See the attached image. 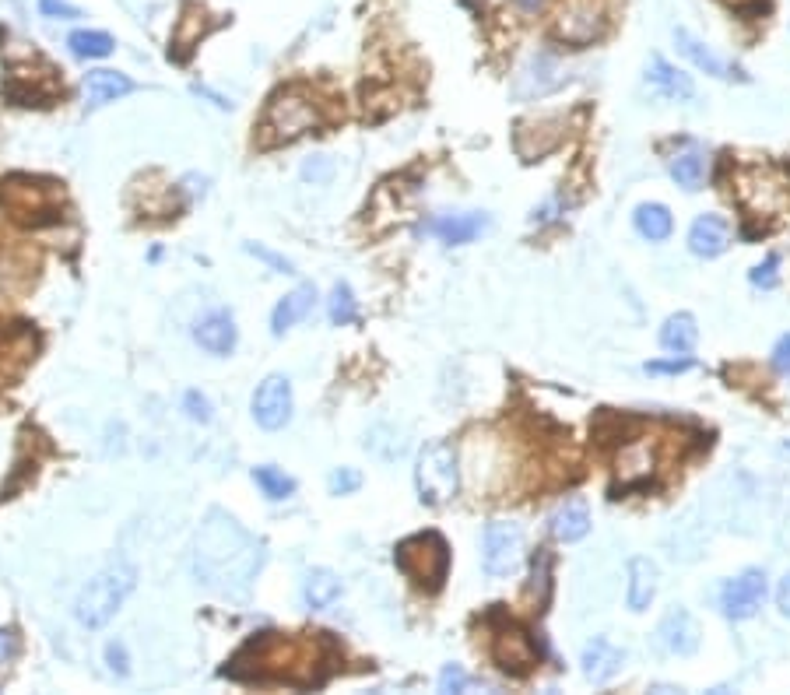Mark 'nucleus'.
Returning a JSON list of instances; mask_svg holds the SVG:
<instances>
[{
	"label": "nucleus",
	"mask_w": 790,
	"mask_h": 695,
	"mask_svg": "<svg viewBox=\"0 0 790 695\" xmlns=\"http://www.w3.org/2000/svg\"><path fill=\"white\" fill-rule=\"evenodd\" d=\"M632 222H636V232L643 239H650V243H664L671 236V229H675V218H671V211L664 204H640Z\"/></svg>",
	"instance_id": "obj_26"
},
{
	"label": "nucleus",
	"mask_w": 790,
	"mask_h": 695,
	"mask_svg": "<svg viewBox=\"0 0 790 695\" xmlns=\"http://www.w3.org/2000/svg\"><path fill=\"white\" fill-rule=\"evenodd\" d=\"M548 524H552L555 541H562V545H573V541L587 538V531H590V509H587V502H583V499L562 502V506L552 513V520H548Z\"/></svg>",
	"instance_id": "obj_18"
},
{
	"label": "nucleus",
	"mask_w": 790,
	"mask_h": 695,
	"mask_svg": "<svg viewBox=\"0 0 790 695\" xmlns=\"http://www.w3.org/2000/svg\"><path fill=\"white\" fill-rule=\"evenodd\" d=\"M394 562L411 583L425 590H439L450 569V548L439 534H415V538L401 541L394 552Z\"/></svg>",
	"instance_id": "obj_5"
},
{
	"label": "nucleus",
	"mask_w": 790,
	"mask_h": 695,
	"mask_svg": "<svg viewBox=\"0 0 790 695\" xmlns=\"http://www.w3.org/2000/svg\"><path fill=\"white\" fill-rule=\"evenodd\" d=\"M671 176H675V183L682 190L696 194V190L703 187V180H706V155L699 148L678 151V155L671 158Z\"/></svg>",
	"instance_id": "obj_27"
},
{
	"label": "nucleus",
	"mask_w": 790,
	"mask_h": 695,
	"mask_svg": "<svg viewBox=\"0 0 790 695\" xmlns=\"http://www.w3.org/2000/svg\"><path fill=\"white\" fill-rule=\"evenodd\" d=\"M246 253H253V257H260L267 267H274V271H278V274H295L292 260L278 257V253H271V250H267V246H260V243H246Z\"/></svg>",
	"instance_id": "obj_34"
},
{
	"label": "nucleus",
	"mask_w": 790,
	"mask_h": 695,
	"mask_svg": "<svg viewBox=\"0 0 790 695\" xmlns=\"http://www.w3.org/2000/svg\"><path fill=\"white\" fill-rule=\"evenodd\" d=\"M253 481H257L260 492H264L271 502H281V499H288V495L295 492V481L288 478L285 471L271 467V464H267V467H257V471H253Z\"/></svg>",
	"instance_id": "obj_30"
},
{
	"label": "nucleus",
	"mask_w": 790,
	"mask_h": 695,
	"mask_svg": "<svg viewBox=\"0 0 790 695\" xmlns=\"http://www.w3.org/2000/svg\"><path fill=\"white\" fill-rule=\"evenodd\" d=\"M183 408H187V415L194 418V422H211L208 397H201L197 390H187V394H183Z\"/></svg>",
	"instance_id": "obj_35"
},
{
	"label": "nucleus",
	"mask_w": 790,
	"mask_h": 695,
	"mask_svg": "<svg viewBox=\"0 0 790 695\" xmlns=\"http://www.w3.org/2000/svg\"><path fill=\"white\" fill-rule=\"evenodd\" d=\"M415 485H418V499L425 506H443L457 495L460 488V467H457V453H453L450 443L436 439V443H425L422 453H418L415 464Z\"/></svg>",
	"instance_id": "obj_4"
},
{
	"label": "nucleus",
	"mask_w": 790,
	"mask_h": 695,
	"mask_svg": "<svg viewBox=\"0 0 790 695\" xmlns=\"http://www.w3.org/2000/svg\"><path fill=\"white\" fill-rule=\"evenodd\" d=\"M302 597L313 611H324L331 608L334 601L341 597V580L331 573V569H313L302 583Z\"/></svg>",
	"instance_id": "obj_25"
},
{
	"label": "nucleus",
	"mask_w": 790,
	"mask_h": 695,
	"mask_svg": "<svg viewBox=\"0 0 790 695\" xmlns=\"http://www.w3.org/2000/svg\"><path fill=\"white\" fill-rule=\"evenodd\" d=\"M604 22H608V11H604L601 0H569L562 4L559 22H555V36L566 39V43H590V39L601 36Z\"/></svg>",
	"instance_id": "obj_9"
},
{
	"label": "nucleus",
	"mask_w": 790,
	"mask_h": 695,
	"mask_svg": "<svg viewBox=\"0 0 790 695\" xmlns=\"http://www.w3.org/2000/svg\"><path fill=\"white\" fill-rule=\"evenodd\" d=\"M313 123H316V109L299 92H278L271 99V106H267L264 123H260V144L264 148L288 144L306 134V130H313Z\"/></svg>",
	"instance_id": "obj_6"
},
{
	"label": "nucleus",
	"mask_w": 790,
	"mask_h": 695,
	"mask_svg": "<svg viewBox=\"0 0 790 695\" xmlns=\"http://www.w3.org/2000/svg\"><path fill=\"white\" fill-rule=\"evenodd\" d=\"M524 562V531L513 520H492L485 527V541H482V566L492 580H503V576H513Z\"/></svg>",
	"instance_id": "obj_7"
},
{
	"label": "nucleus",
	"mask_w": 790,
	"mask_h": 695,
	"mask_svg": "<svg viewBox=\"0 0 790 695\" xmlns=\"http://www.w3.org/2000/svg\"><path fill=\"white\" fill-rule=\"evenodd\" d=\"M137 583V573L130 566H109L106 573H99L85 590L78 594V604H74V615L85 629H102L116 611L123 608V601L130 597Z\"/></svg>",
	"instance_id": "obj_3"
},
{
	"label": "nucleus",
	"mask_w": 790,
	"mask_h": 695,
	"mask_svg": "<svg viewBox=\"0 0 790 695\" xmlns=\"http://www.w3.org/2000/svg\"><path fill=\"white\" fill-rule=\"evenodd\" d=\"M675 43H678V50H682L685 57H689L692 64L699 67V71L713 74V78H731V74H727V64H724V60L713 57V53L706 50V46L699 43V39L692 36L689 29H675Z\"/></svg>",
	"instance_id": "obj_28"
},
{
	"label": "nucleus",
	"mask_w": 790,
	"mask_h": 695,
	"mask_svg": "<svg viewBox=\"0 0 790 695\" xmlns=\"http://www.w3.org/2000/svg\"><path fill=\"white\" fill-rule=\"evenodd\" d=\"M327 313H331V323H338V327H348V323H355V316H359V309H355V295L345 281L334 285L331 299H327Z\"/></svg>",
	"instance_id": "obj_31"
},
{
	"label": "nucleus",
	"mask_w": 790,
	"mask_h": 695,
	"mask_svg": "<svg viewBox=\"0 0 790 695\" xmlns=\"http://www.w3.org/2000/svg\"><path fill=\"white\" fill-rule=\"evenodd\" d=\"M130 92H134V81L120 71H88L85 74V99L92 109L123 99V95H130Z\"/></svg>",
	"instance_id": "obj_20"
},
{
	"label": "nucleus",
	"mask_w": 790,
	"mask_h": 695,
	"mask_svg": "<svg viewBox=\"0 0 790 695\" xmlns=\"http://www.w3.org/2000/svg\"><path fill=\"white\" fill-rule=\"evenodd\" d=\"M762 601H766V573H762V569H745V573L734 576L724 587V594H720V608H724V615L734 618V622L752 618L755 611L762 608Z\"/></svg>",
	"instance_id": "obj_10"
},
{
	"label": "nucleus",
	"mask_w": 790,
	"mask_h": 695,
	"mask_svg": "<svg viewBox=\"0 0 790 695\" xmlns=\"http://www.w3.org/2000/svg\"><path fill=\"white\" fill-rule=\"evenodd\" d=\"M738 197L748 211H755V215H780L790 204V187L773 169L755 165V169L738 172Z\"/></svg>",
	"instance_id": "obj_8"
},
{
	"label": "nucleus",
	"mask_w": 790,
	"mask_h": 695,
	"mask_svg": "<svg viewBox=\"0 0 790 695\" xmlns=\"http://www.w3.org/2000/svg\"><path fill=\"white\" fill-rule=\"evenodd\" d=\"M776 604H780V611L790 618V573L780 580V587H776Z\"/></svg>",
	"instance_id": "obj_42"
},
{
	"label": "nucleus",
	"mask_w": 790,
	"mask_h": 695,
	"mask_svg": "<svg viewBox=\"0 0 790 695\" xmlns=\"http://www.w3.org/2000/svg\"><path fill=\"white\" fill-rule=\"evenodd\" d=\"M731 246V225L720 215H699L689 229V250L696 257H720Z\"/></svg>",
	"instance_id": "obj_16"
},
{
	"label": "nucleus",
	"mask_w": 790,
	"mask_h": 695,
	"mask_svg": "<svg viewBox=\"0 0 790 695\" xmlns=\"http://www.w3.org/2000/svg\"><path fill=\"white\" fill-rule=\"evenodd\" d=\"M253 418H257L260 429L278 432L292 418V387H288L285 376H267L264 383L253 394Z\"/></svg>",
	"instance_id": "obj_11"
},
{
	"label": "nucleus",
	"mask_w": 790,
	"mask_h": 695,
	"mask_svg": "<svg viewBox=\"0 0 790 695\" xmlns=\"http://www.w3.org/2000/svg\"><path fill=\"white\" fill-rule=\"evenodd\" d=\"M464 688H471V678L464 674V667L446 664L443 674H439V692H464Z\"/></svg>",
	"instance_id": "obj_33"
},
{
	"label": "nucleus",
	"mask_w": 790,
	"mask_h": 695,
	"mask_svg": "<svg viewBox=\"0 0 790 695\" xmlns=\"http://www.w3.org/2000/svg\"><path fill=\"white\" fill-rule=\"evenodd\" d=\"M492 660L503 667L506 674H527L538 664V646L520 625H503L492 639Z\"/></svg>",
	"instance_id": "obj_12"
},
{
	"label": "nucleus",
	"mask_w": 790,
	"mask_h": 695,
	"mask_svg": "<svg viewBox=\"0 0 790 695\" xmlns=\"http://www.w3.org/2000/svg\"><path fill=\"white\" fill-rule=\"evenodd\" d=\"M654 464H657V453H654V443H650V439L629 443L622 450V457H618V481H622V488L647 481L650 474H654Z\"/></svg>",
	"instance_id": "obj_19"
},
{
	"label": "nucleus",
	"mask_w": 790,
	"mask_h": 695,
	"mask_svg": "<svg viewBox=\"0 0 790 695\" xmlns=\"http://www.w3.org/2000/svg\"><path fill=\"white\" fill-rule=\"evenodd\" d=\"M625 653L618 650V646H611L608 639H590L587 646H583V674H587L590 681H597V685H604V681H611L618 674V667H622Z\"/></svg>",
	"instance_id": "obj_17"
},
{
	"label": "nucleus",
	"mask_w": 790,
	"mask_h": 695,
	"mask_svg": "<svg viewBox=\"0 0 790 695\" xmlns=\"http://www.w3.org/2000/svg\"><path fill=\"white\" fill-rule=\"evenodd\" d=\"M696 337H699L696 320H692L689 313H675V316H668L661 327V348L671 355H689L692 348H696Z\"/></svg>",
	"instance_id": "obj_24"
},
{
	"label": "nucleus",
	"mask_w": 790,
	"mask_h": 695,
	"mask_svg": "<svg viewBox=\"0 0 790 695\" xmlns=\"http://www.w3.org/2000/svg\"><path fill=\"white\" fill-rule=\"evenodd\" d=\"M489 229V218L482 211H464V215H439L432 222H425V232L450 246H464L471 239H478L482 232Z\"/></svg>",
	"instance_id": "obj_14"
},
{
	"label": "nucleus",
	"mask_w": 790,
	"mask_h": 695,
	"mask_svg": "<svg viewBox=\"0 0 790 695\" xmlns=\"http://www.w3.org/2000/svg\"><path fill=\"white\" fill-rule=\"evenodd\" d=\"M313 299H316V292H313V285H299L295 292H288L285 299L274 306V316H271V330L274 334H285L288 327H295V323L302 320V316L313 309Z\"/></svg>",
	"instance_id": "obj_23"
},
{
	"label": "nucleus",
	"mask_w": 790,
	"mask_h": 695,
	"mask_svg": "<svg viewBox=\"0 0 790 695\" xmlns=\"http://www.w3.org/2000/svg\"><path fill=\"white\" fill-rule=\"evenodd\" d=\"M39 8L53 18H78V8H71L67 0H39Z\"/></svg>",
	"instance_id": "obj_40"
},
{
	"label": "nucleus",
	"mask_w": 790,
	"mask_h": 695,
	"mask_svg": "<svg viewBox=\"0 0 790 695\" xmlns=\"http://www.w3.org/2000/svg\"><path fill=\"white\" fill-rule=\"evenodd\" d=\"M685 369H692V359H682V362H647V373H685Z\"/></svg>",
	"instance_id": "obj_41"
},
{
	"label": "nucleus",
	"mask_w": 790,
	"mask_h": 695,
	"mask_svg": "<svg viewBox=\"0 0 790 695\" xmlns=\"http://www.w3.org/2000/svg\"><path fill=\"white\" fill-rule=\"evenodd\" d=\"M776 267H780V257H776V253H769L766 260H762L759 267H752V274H748V281H752L755 288H776L780 285V274H776Z\"/></svg>",
	"instance_id": "obj_32"
},
{
	"label": "nucleus",
	"mask_w": 790,
	"mask_h": 695,
	"mask_svg": "<svg viewBox=\"0 0 790 695\" xmlns=\"http://www.w3.org/2000/svg\"><path fill=\"white\" fill-rule=\"evenodd\" d=\"M520 11H527V15H534V11H541L545 8V0H513Z\"/></svg>",
	"instance_id": "obj_43"
},
{
	"label": "nucleus",
	"mask_w": 790,
	"mask_h": 695,
	"mask_svg": "<svg viewBox=\"0 0 790 695\" xmlns=\"http://www.w3.org/2000/svg\"><path fill=\"white\" fill-rule=\"evenodd\" d=\"M657 594V566L650 559L629 562V590H625V604L629 611H647Z\"/></svg>",
	"instance_id": "obj_22"
},
{
	"label": "nucleus",
	"mask_w": 790,
	"mask_h": 695,
	"mask_svg": "<svg viewBox=\"0 0 790 695\" xmlns=\"http://www.w3.org/2000/svg\"><path fill=\"white\" fill-rule=\"evenodd\" d=\"M18 653V636L11 629H0V667L11 664Z\"/></svg>",
	"instance_id": "obj_39"
},
{
	"label": "nucleus",
	"mask_w": 790,
	"mask_h": 695,
	"mask_svg": "<svg viewBox=\"0 0 790 695\" xmlns=\"http://www.w3.org/2000/svg\"><path fill=\"white\" fill-rule=\"evenodd\" d=\"M67 46H71V53L74 57H81V60H102V57H109L113 53V36H106V32H95V29H81V32H74L71 39H67Z\"/></svg>",
	"instance_id": "obj_29"
},
{
	"label": "nucleus",
	"mask_w": 790,
	"mask_h": 695,
	"mask_svg": "<svg viewBox=\"0 0 790 695\" xmlns=\"http://www.w3.org/2000/svg\"><path fill=\"white\" fill-rule=\"evenodd\" d=\"M327 639L316 636H281V632H264L260 639L246 643L236 653L225 674L239 681H292V685H320L327 678Z\"/></svg>",
	"instance_id": "obj_1"
},
{
	"label": "nucleus",
	"mask_w": 790,
	"mask_h": 695,
	"mask_svg": "<svg viewBox=\"0 0 790 695\" xmlns=\"http://www.w3.org/2000/svg\"><path fill=\"white\" fill-rule=\"evenodd\" d=\"M657 643L675 657H692L699 650V625L685 608H671L664 622L657 625Z\"/></svg>",
	"instance_id": "obj_13"
},
{
	"label": "nucleus",
	"mask_w": 790,
	"mask_h": 695,
	"mask_svg": "<svg viewBox=\"0 0 790 695\" xmlns=\"http://www.w3.org/2000/svg\"><path fill=\"white\" fill-rule=\"evenodd\" d=\"M773 366H776V373L790 376V334H783L780 341H776V348H773Z\"/></svg>",
	"instance_id": "obj_38"
},
{
	"label": "nucleus",
	"mask_w": 790,
	"mask_h": 695,
	"mask_svg": "<svg viewBox=\"0 0 790 695\" xmlns=\"http://www.w3.org/2000/svg\"><path fill=\"white\" fill-rule=\"evenodd\" d=\"M194 337L204 352L229 355L232 348H236V320H232V313H225V309H215V313H208V316L197 320Z\"/></svg>",
	"instance_id": "obj_15"
},
{
	"label": "nucleus",
	"mask_w": 790,
	"mask_h": 695,
	"mask_svg": "<svg viewBox=\"0 0 790 695\" xmlns=\"http://www.w3.org/2000/svg\"><path fill=\"white\" fill-rule=\"evenodd\" d=\"M647 81L657 88V92L664 95V99L689 102L692 95H696V88H692L689 74H682V71H678V67H671L664 57H650V67H647Z\"/></svg>",
	"instance_id": "obj_21"
},
{
	"label": "nucleus",
	"mask_w": 790,
	"mask_h": 695,
	"mask_svg": "<svg viewBox=\"0 0 790 695\" xmlns=\"http://www.w3.org/2000/svg\"><path fill=\"white\" fill-rule=\"evenodd\" d=\"M260 566V548L236 520L211 513L204 531L197 534V573L218 590H243Z\"/></svg>",
	"instance_id": "obj_2"
},
{
	"label": "nucleus",
	"mask_w": 790,
	"mask_h": 695,
	"mask_svg": "<svg viewBox=\"0 0 790 695\" xmlns=\"http://www.w3.org/2000/svg\"><path fill=\"white\" fill-rule=\"evenodd\" d=\"M106 664H109V671H113L116 678H127V674H130L127 646H123V643H109L106 646Z\"/></svg>",
	"instance_id": "obj_36"
},
{
	"label": "nucleus",
	"mask_w": 790,
	"mask_h": 695,
	"mask_svg": "<svg viewBox=\"0 0 790 695\" xmlns=\"http://www.w3.org/2000/svg\"><path fill=\"white\" fill-rule=\"evenodd\" d=\"M359 485H362V478H359V471H352V467H341V471L331 474V492L334 495H348Z\"/></svg>",
	"instance_id": "obj_37"
}]
</instances>
